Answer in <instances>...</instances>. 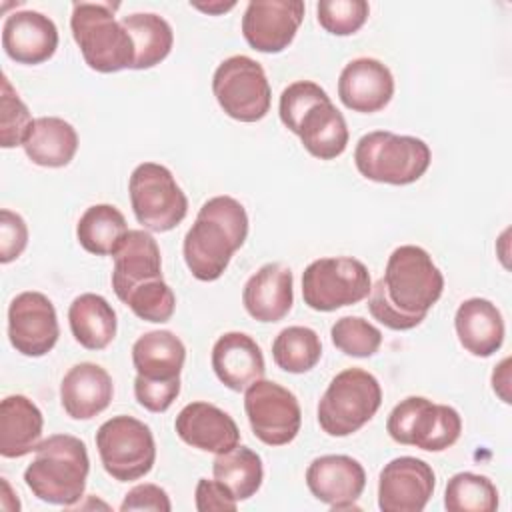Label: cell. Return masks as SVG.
I'll list each match as a JSON object with an SVG mask.
<instances>
[{"label":"cell","mask_w":512,"mask_h":512,"mask_svg":"<svg viewBox=\"0 0 512 512\" xmlns=\"http://www.w3.org/2000/svg\"><path fill=\"white\" fill-rule=\"evenodd\" d=\"M120 4L74 2L70 28L84 62L102 74L120 72L134 64V44L122 22L114 18Z\"/></svg>","instance_id":"cell-4"},{"label":"cell","mask_w":512,"mask_h":512,"mask_svg":"<svg viewBox=\"0 0 512 512\" xmlns=\"http://www.w3.org/2000/svg\"><path fill=\"white\" fill-rule=\"evenodd\" d=\"M34 452L24 470L26 486L42 502L74 506L84 496L90 472L86 444L70 434H52Z\"/></svg>","instance_id":"cell-3"},{"label":"cell","mask_w":512,"mask_h":512,"mask_svg":"<svg viewBox=\"0 0 512 512\" xmlns=\"http://www.w3.org/2000/svg\"><path fill=\"white\" fill-rule=\"evenodd\" d=\"M442 292L444 276L432 256L420 246L404 244L388 256L384 276L368 294V310L390 330H412Z\"/></svg>","instance_id":"cell-1"},{"label":"cell","mask_w":512,"mask_h":512,"mask_svg":"<svg viewBox=\"0 0 512 512\" xmlns=\"http://www.w3.org/2000/svg\"><path fill=\"white\" fill-rule=\"evenodd\" d=\"M454 328L462 348L478 358L498 352L506 332L500 310L486 298L464 300L456 310Z\"/></svg>","instance_id":"cell-24"},{"label":"cell","mask_w":512,"mask_h":512,"mask_svg":"<svg viewBox=\"0 0 512 512\" xmlns=\"http://www.w3.org/2000/svg\"><path fill=\"white\" fill-rule=\"evenodd\" d=\"M444 506L450 512H494L498 490L488 476L458 472L446 484Z\"/></svg>","instance_id":"cell-34"},{"label":"cell","mask_w":512,"mask_h":512,"mask_svg":"<svg viewBox=\"0 0 512 512\" xmlns=\"http://www.w3.org/2000/svg\"><path fill=\"white\" fill-rule=\"evenodd\" d=\"M28 244V226L24 218L8 208L0 210V262L16 260Z\"/></svg>","instance_id":"cell-41"},{"label":"cell","mask_w":512,"mask_h":512,"mask_svg":"<svg viewBox=\"0 0 512 512\" xmlns=\"http://www.w3.org/2000/svg\"><path fill=\"white\" fill-rule=\"evenodd\" d=\"M492 388L502 398V402L510 404V358H504L492 372Z\"/></svg>","instance_id":"cell-44"},{"label":"cell","mask_w":512,"mask_h":512,"mask_svg":"<svg viewBox=\"0 0 512 512\" xmlns=\"http://www.w3.org/2000/svg\"><path fill=\"white\" fill-rule=\"evenodd\" d=\"M60 336L54 304L42 292H20L8 306V338L16 352L40 358L48 354Z\"/></svg>","instance_id":"cell-13"},{"label":"cell","mask_w":512,"mask_h":512,"mask_svg":"<svg viewBox=\"0 0 512 512\" xmlns=\"http://www.w3.org/2000/svg\"><path fill=\"white\" fill-rule=\"evenodd\" d=\"M114 396L110 374L94 364L80 362L72 366L60 384V402L74 420H90L104 412Z\"/></svg>","instance_id":"cell-22"},{"label":"cell","mask_w":512,"mask_h":512,"mask_svg":"<svg viewBox=\"0 0 512 512\" xmlns=\"http://www.w3.org/2000/svg\"><path fill=\"white\" fill-rule=\"evenodd\" d=\"M332 344L354 358L374 356L382 344V332L360 316H342L330 328Z\"/></svg>","instance_id":"cell-35"},{"label":"cell","mask_w":512,"mask_h":512,"mask_svg":"<svg viewBox=\"0 0 512 512\" xmlns=\"http://www.w3.org/2000/svg\"><path fill=\"white\" fill-rule=\"evenodd\" d=\"M22 148L34 164L62 168L78 150V134L70 122L58 116H40L32 122Z\"/></svg>","instance_id":"cell-28"},{"label":"cell","mask_w":512,"mask_h":512,"mask_svg":"<svg viewBox=\"0 0 512 512\" xmlns=\"http://www.w3.org/2000/svg\"><path fill=\"white\" fill-rule=\"evenodd\" d=\"M322 356L320 336L308 326H288L272 342V358L278 368L290 374L312 370Z\"/></svg>","instance_id":"cell-33"},{"label":"cell","mask_w":512,"mask_h":512,"mask_svg":"<svg viewBox=\"0 0 512 512\" xmlns=\"http://www.w3.org/2000/svg\"><path fill=\"white\" fill-rule=\"evenodd\" d=\"M212 368L218 380L234 392H244L266 372L260 346L244 332H226L214 342Z\"/></svg>","instance_id":"cell-21"},{"label":"cell","mask_w":512,"mask_h":512,"mask_svg":"<svg viewBox=\"0 0 512 512\" xmlns=\"http://www.w3.org/2000/svg\"><path fill=\"white\" fill-rule=\"evenodd\" d=\"M302 146L320 160L338 158L348 146V126L330 98L314 104L298 122L294 132Z\"/></svg>","instance_id":"cell-26"},{"label":"cell","mask_w":512,"mask_h":512,"mask_svg":"<svg viewBox=\"0 0 512 512\" xmlns=\"http://www.w3.org/2000/svg\"><path fill=\"white\" fill-rule=\"evenodd\" d=\"M386 430L398 444L440 452L460 438L462 418L452 406L434 404L424 396H408L392 408Z\"/></svg>","instance_id":"cell-7"},{"label":"cell","mask_w":512,"mask_h":512,"mask_svg":"<svg viewBox=\"0 0 512 512\" xmlns=\"http://www.w3.org/2000/svg\"><path fill=\"white\" fill-rule=\"evenodd\" d=\"M330 98L328 92L310 80H296L292 84H288L282 94H280V104H278V112H280V120L282 124L290 130L296 132L300 118L318 102Z\"/></svg>","instance_id":"cell-39"},{"label":"cell","mask_w":512,"mask_h":512,"mask_svg":"<svg viewBox=\"0 0 512 512\" xmlns=\"http://www.w3.org/2000/svg\"><path fill=\"white\" fill-rule=\"evenodd\" d=\"M306 484L312 496L336 510H356V500L366 486L362 464L346 454L314 458L306 470Z\"/></svg>","instance_id":"cell-16"},{"label":"cell","mask_w":512,"mask_h":512,"mask_svg":"<svg viewBox=\"0 0 512 512\" xmlns=\"http://www.w3.org/2000/svg\"><path fill=\"white\" fill-rule=\"evenodd\" d=\"M138 318L146 322H168L176 310V296L172 288L164 282V278L148 280L134 290L128 292V296L122 300Z\"/></svg>","instance_id":"cell-36"},{"label":"cell","mask_w":512,"mask_h":512,"mask_svg":"<svg viewBox=\"0 0 512 512\" xmlns=\"http://www.w3.org/2000/svg\"><path fill=\"white\" fill-rule=\"evenodd\" d=\"M244 410L254 436L268 446L290 444L302 426L298 398L272 380H256L246 388Z\"/></svg>","instance_id":"cell-12"},{"label":"cell","mask_w":512,"mask_h":512,"mask_svg":"<svg viewBox=\"0 0 512 512\" xmlns=\"http://www.w3.org/2000/svg\"><path fill=\"white\" fill-rule=\"evenodd\" d=\"M32 116L28 106L20 100L16 90L12 88L6 74L2 76V92H0V142L2 148L22 146L28 130L32 126Z\"/></svg>","instance_id":"cell-38"},{"label":"cell","mask_w":512,"mask_h":512,"mask_svg":"<svg viewBox=\"0 0 512 512\" xmlns=\"http://www.w3.org/2000/svg\"><path fill=\"white\" fill-rule=\"evenodd\" d=\"M430 162L432 152L424 140L388 130L364 134L354 150V164L366 180L392 186L420 180Z\"/></svg>","instance_id":"cell-5"},{"label":"cell","mask_w":512,"mask_h":512,"mask_svg":"<svg viewBox=\"0 0 512 512\" xmlns=\"http://www.w3.org/2000/svg\"><path fill=\"white\" fill-rule=\"evenodd\" d=\"M2 48L18 64H42L58 48V28L42 12L20 10L6 16L2 26Z\"/></svg>","instance_id":"cell-18"},{"label":"cell","mask_w":512,"mask_h":512,"mask_svg":"<svg viewBox=\"0 0 512 512\" xmlns=\"http://www.w3.org/2000/svg\"><path fill=\"white\" fill-rule=\"evenodd\" d=\"M176 434L192 448L222 454L240 444V430L230 414L210 402L186 404L174 422Z\"/></svg>","instance_id":"cell-19"},{"label":"cell","mask_w":512,"mask_h":512,"mask_svg":"<svg viewBox=\"0 0 512 512\" xmlns=\"http://www.w3.org/2000/svg\"><path fill=\"white\" fill-rule=\"evenodd\" d=\"M184 360L186 348L170 330L146 332L132 346V364L136 368V376L146 380H178Z\"/></svg>","instance_id":"cell-27"},{"label":"cell","mask_w":512,"mask_h":512,"mask_svg":"<svg viewBox=\"0 0 512 512\" xmlns=\"http://www.w3.org/2000/svg\"><path fill=\"white\" fill-rule=\"evenodd\" d=\"M372 290L370 272L352 256L318 258L302 272L304 304L318 312H332L358 304Z\"/></svg>","instance_id":"cell-10"},{"label":"cell","mask_w":512,"mask_h":512,"mask_svg":"<svg viewBox=\"0 0 512 512\" xmlns=\"http://www.w3.org/2000/svg\"><path fill=\"white\" fill-rule=\"evenodd\" d=\"M382 404V388L362 368L338 372L318 402V424L328 436H350L368 424Z\"/></svg>","instance_id":"cell-6"},{"label":"cell","mask_w":512,"mask_h":512,"mask_svg":"<svg viewBox=\"0 0 512 512\" xmlns=\"http://www.w3.org/2000/svg\"><path fill=\"white\" fill-rule=\"evenodd\" d=\"M120 510H152V512H170L172 504L164 488L156 484H138L124 496Z\"/></svg>","instance_id":"cell-42"},{"label":"cell","mask_w":512,"mask_h":512,"mask_svg":"<svg viewBox=\"0 0 512 512\" xmlns=\"http://www.w3.org/2000/svg\"><path fill=\"white\" fill-rule=\"evenodd\" d=\"M192 8L196 10H202V12H208V14H222V12H228L236 6V2H208V4H198V2H190Z\"/></svg>","instance_id":"cell-45"},{"label":"cell","mask_w":512,"mask_h":512,"mask_svg":"<svg viewBox=\"0 0 512 512\" xmlns=\"http://www.w3.org/2000/svg\"><path fill=\"white\" fill-rule=\"evenodd\" d=\"M96 448L104 470L118 482L146 476L156 462V444L148 424L120 414L106 420L96 432Z\"/></svg>","instance_id":"cell-9"},{"label":"cell","mask_w":512,"mask_h":512,"mask_svg":"<svg viewBox=\"0 0 512 512\" xmlns=\"http://www.w3.org/2000/svg\"><path fill=\"white\" fill-rule=\"evenodd\" d=\"M120 22L134 44V70L154 68L170 54L174 32L162 16L152 12H136L124 16Z\"/></svg>","instance_id":"cell-30"},{"label":"cell","mask_w":512,"mask_h":512,"mask_svg":"<svg viewBox=\"0 0 512 512\" xmlns=\"http://www.w3.org/2000/svg\"><path fill=\"white\" fill-rule=\"evenodd\" d=\"M128 234L124 214L112 204H94L86 208L76 224L80 246L96 256L114 254Z\"/></svg>","instance_id":"cell-31"},{"label":"cell","mask_w":512,"mask_h":512,"mask_svg":"<svg viewBox=\"0 0 512 512\" xmlns=\"http://www.w3.org/2000/svg\"><path fill=\"white\" fill-rule=\"evenodd\" d=\"M294 278L290 268L268 262L244 284L242 304L258 322H280L294 304Z\"/></svg>","instance_id":"cell-20"},{"label":"cell","mask_w":512,"mask_h":512,"mask_svg":"<svg viewBox=\"0 0 512 512\" xmlns=\"http://www.w3.org/2000/svg\"><path fill=\"white\" fill-rule=\"evenodd\" d=\"M196 508L200 512H234L238 502L232 498V494L218 482V480H208V478H200L196 484Z\"/></svg>","instance_id":"cell-43"},{"label":"cell","mask_w":512,"mask_h":512,"mask_svg":"<svg viewBox=\"0 0 512 512\" xmlns=\"http://www.w3.org/2000/svg\"><path fill=\"white\" fill-rule=\"evenodd\" d=\"M370 14L364 0H320L316 4L318 24L334 36H350L358 32Z\"/></svg>","instance_id":"cell-37"},{"label":"cell","mask_w":512,"mask_h":512,"mask_svg":"<svg viewBox=\"0 0 512 512\" xmlns=\"http://www.w3.org/2000/svg\"><path fill=\"white\" fill-rule=\"evenodd\" d=\"M394 96V76L376 58H356L348 62L338 78L340 102L360 114L380 112Z\"/></svg>","instance_id":"cell-17"},{"label":"cell","mask_w":512,"mask_h":512,"mask_svg":"<svg viewBox=\"0 0 512 512\" xmlns=\"http://www.w3.org/2000/svg\"><path fill=\"white\" fill-rule=\"evenodd\" d=\"M304 10L300 0H252L242 16V34L254 50L278 54L292 44Z\"/></svg>","instance_id":"cell-14"},{"label":"cell","mask_w":512,"mask_h":512,"mask_svg":"<svg viewBox=\"0 0 512 512\" xmlns=\"http://www.w3.org/2000/svg\"><path fill=\"white\" fill-rule=\"evenodd\" d=\"M246 236L248 214L236 198L214 196L206 200L184 236L182 252L188 270L196 280H218Z\"/></svg>","instance_id":"cell-2"},{"label":"cell","mask_w":512,"mask_h":512,"mask_svg":"<svg viewBox=\"0 0 512 512\" xmlns=\"http://www.w3.org/2000/svg\"><path fill=\"white\" fill-rule=\"evenodd\" d=\"M68 324L74 340L86 350H104L116 336V312L100 294L86 292L72 300Z\"/></svg>","instance_id":"cell-29"},{"label":"cell","mask_w":512,"mask_h":512,"mask_svg":"<svg viewBox=\"0 0 512 512\" xmlns=\"http://www.w3.org/2000/svg\"><path fill=\"white\" fill-rule=\"evenodd\" d=\"M180 394V378L158 382V380H146L142 376H136L134 380V396L142 408L148 412H166L172 402Z\"/></svg>","instance_id":"cell-40"},{"label":"cell","mask_w":512,"mask_h":512,"mask_svg":"<svg viewBox=\"0 0 512 512\" xmlns=\"http://www.w3.org/2000/svg\"><path fill=\"white\" fill-rule=\"evenodd\" d=\"M436 488L428 462L414 456L390 460L378 478V508L382 512H422Z\"/></svg>","instance_id":"cell-15"},{"label":"cell","mask_w":512,"mask_h":512,"mask_svg":"<svg viewBox=\"0 0 512 512\" xmlns=\"http://www.w3.org/2000/svg\"><path fill=\"white\" fill-rule=\"evenodd\" d=\"M112 256V288L120 300H124L136 286L162 278L160 248L154 236L146 230H128Z\"/></svg>","instance_id":"cell-23"},{"label":"cell","mask_w":512,"mask_h":512,"mask_svg":"<svg viewBox=\"0 0 512 512\" xmlns=\"http://www.w3.org/2000/svg\"><path fill=\"white\" fill-rule=\"evenodd\" d=\"M128 192L132 212L144 230L168 232L186 218L188 198L162 164H138L130 174Z\"/></svg>","instance_id":"cell-8"},{"label":"cell","mask_w":512,"mask_h":512,"mask_svg":"<svg viewBox=\"0 0 512 512\" xmlns=\"http://www.w3.org/2000/svg\"><path fill=\"white\" fill-rule=\"evenodd\" d=\"M44 418L40 408L22 394L6 396L0 404V454L22 458L42 442Z\"/></svg>","instance_id":"cell-25"},{"label":"cell","mask_w":512,"mask_h":512,"mask_svg":"<svg viewBox=\"0 0 512 512\" xmlns=\"http://www.w3.org/2000/svg\"><path fill=\"white\" fill-rule=\"evenodd\" d=\"M212 92L220 108L238 122H258L270 112L272 90L266 72L250 56L222 60L212 76Z\"/></svg>","instance_id":"cell-11"},{"label":"cell","mask_w":512,"mask_h":512,"mask_svg":"<svg viewBox=\"0 0 512 512\" xmlns=\"http://www.w3.org/2000/svg\"><path fill=\"white\" fill-rule=\"evenodd\" d=\"M212 474L214 480H218L236 502L248 500L262 486V458L254 450L238 444L228 452L216 454L212 462Z\"/></svg>","instance_id":"cell-32"}]
</instances>
